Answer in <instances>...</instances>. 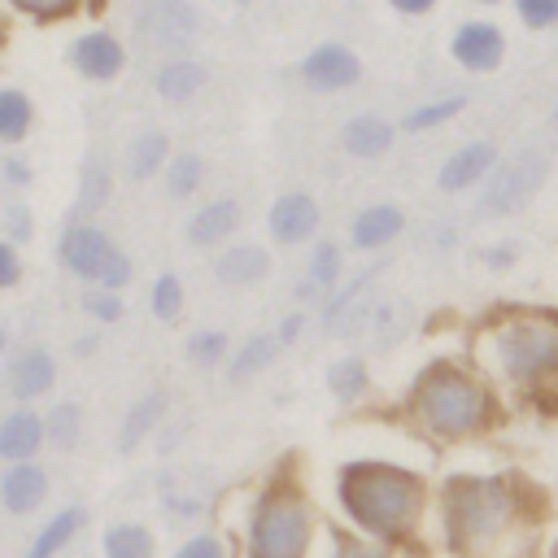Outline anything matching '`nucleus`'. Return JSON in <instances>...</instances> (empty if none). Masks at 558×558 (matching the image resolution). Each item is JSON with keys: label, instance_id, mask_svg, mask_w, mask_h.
Listing matches in <instances>:
<instances>
[{"label": "nucleus", "instance_id": "obj_17", "mask_svg": "<svg viewBox=\"0 0 558 558\" xmlns=\"http://www.w3.org/2000/svg\"><path fill=\"white\" fill-rule=\"evenodd\" d=\"M192 9L187 0H144V13H140V31L148 35V44L157 48H179L192 39Z\"/></svg>", "mask_w": 558, "mask_h": 558}, {"label": "nucleus", "instance_id": "obj_32", "mask_svg": "<svg viewBox=\"0 0 558 558\" xmlns=\"http://www.w3.org/2000/svg\"><path fill=\"white\" fill-rule=\"evenodd\" d=\"M100 549H105V558H153L157 541L144 523H113L100 536Z\"/></svg>", "mask_w": 558, "mask_h": 558}, {"label": "nucleus", "instance_id": "obj_30", "mask_svg": "<svg viewBox=\"0 0 558 558\" xmlns=\"http://www.w3.org/2000/svg\"><path fill=\"white\" fill-rule=\"evenodd\" d=\"M183 357H187L196 371H218V366H227V357H231V340H227V331H218V327H196V331L183 340Z\"/></svg>", "mask_w": 558, "mask_h": 558}, {"label": "nucleus", "instance_id": "obj_33", "mask_svg": "<svg viewBox=\"0 0 558 558\" xmlns=\"http://www.w3.org/2000/svg\"><path fill=\"white\" fill-rule=\"evenodd\" d=\"M109 187H113L109 161H105V153H92V157H87V166H83V187H78L74 209H78L83 218H87V214H96V209L109 201Z\"/></svg>", "mask_w": 558, "mask_h": 558}, {"label": "nucleus", "instance_id": "obj_5", "mask_svg": "<svg viewBox=\"0 0 558 558\" xmlns=\"http://www.w3.org/2000/svg\"><path fill=\"white\" fill-rule=\"evenodd\" d=\"M318 519L292 480L266 484L244 514V558H310Z\"/></svg>", "mask_w": 558, "mask_h": 558}, {"label": "nucleus", "instance_id": "obj_44", "mask_svg": "<svg viewBox=\"0 0 558 558\" xmlns=\"http://www.w3.org/2000/svg\"><path fill=\"white\" fill-rule=\"evenodd\" d=\"M392 13H401V17H427L432 9H436V0H384Z\"/></svg>", "mask_w": 558, "mask_h": 558}, {"label": "nucleus", "instance_id": "obj_14", "mask_svg": "<svg viewBox=\"0 0 558 558\" xmlns=\"http://www.w3.org/2000/svg\"><path fill=\"white\" fill-rule=\"evenodd\" d=\"M70 65L92 83H113L122 74V65H126V48L109 31H87V35H78L70 44Z\"/></svg>", "mask_w": 558, "mask_h": 558}, {"label": "nucleus", "instance_id": "obj_43", "mask_svg": "<svg viewBox=\"0 0 558 558\" xmlns=\"http://www.w3.org/2000/svg\"><path fill=\"white\" fill-rule=\"evenodd\" d=\"M17 275H22V262H17L13 244H9V240H0V288H13V283H17Z\"/></svg>", "mask_w": 558, "mask_h": 558}, {"label": "nucleus", "instance_id": "obj_26", "mask_svg": "<svg viewBox=\"0 0 558 558\" xmlns=\"http://www.w3.org/2000/svg\"><path fill=\"white\" fill-rule=\"evenodd\" d=\"M166 161H170V140H166L161 131H140V135L126 144V153H122V170H126V179H135V183L161 174Z\"/></svg>", "mask_w": 558, "mask_h": 558}, {"label": "nucleus", "instance_id": "obj_34", "mask_svg": "<svg viewBox=\"0 0 558 558\" xmlns=\"http://www.w3.org/2000/svg\"><path fill=\"white\" fill-rule=\"evenodd\" d=\"M31 118H35V109H31V100H26V92H17V87H0V140H22L26 131H31Z\"/></svg>", "mask_w": 558, "mask_h": 558}, {"label": "nucleus", "instance_id": "obj_1", "mask_svg": "<svg viewBox=\"0 0 558 558\" xmlns=\"http://www.w3.org/2000/svg\"><path fill=\"white\" fill-rule=\"evenodd\" d=\"M497 392H519L527 405L558 410V310H497L471 331L466 353Z\"/></svg>", "mask_w": 558, "mask_h": 558}, {"label": "nucleus", "instance_id": "obj_22", "mask_svg": "<svg viewBox=\"0 0 558 558\" xmlns=\"http://www.w3.org/2000/svg\"><path fill=\"white\" fill-rule=\"evenodd\" d=\"M44 497H48V475H44V466H35V462H9V471L0 475V501H4V510L31 514Z\"/></svg>", "mask_w": 558, "mask_h": 558}, {"label": "nucleus", "instance_id": "obj_10", "mask_svg": "<svg viewBox=\"0 0 558 558\" xmlns=\"http://www.w3.org/2000/svg\"><path fill=\"white\" fill-rule=\"evenodd\" d=\"M113 253H118V244H113L100 227H92V222H74V227H65V231H61V244H57L61 266H65L70 275L87 279L92 288L100 283V275H105V266H109Z\"/></svg>", "mask_w": 558, "mask_h": 558}, {"label": "nucleus", "instance_id": "obj_38", "mask_svg": "<svg viewBox=\"0 0 558 558\" xmlns=\"http://www.w3.org/2000/svg\"><path fill=\"white\" fill-rule=\"evenodd\" d=\"M510 4L527 31H554L558 26V0H510Z\"/></svg>", "mask_w": 558, "mask_h": 558}, {"label": "nucleus", "instance_id": "obj_28", "mask_svg": "<svg viewBox=\"0 0 558 558\" xmlns=\"http://www.w3.org/2000/svg\"><path fill=\"white\" fill-rule=\"evenodd\" d=\"M161 179H166V196H170V201H187V196H196L201 183H205V157H201V153H170Z\"/></svg>", "mask_w": 558, "mask_h": 558}, {"label": "nucleus", "instance_id": "obj_42", "mask_svg": "<svg viewBox=\"0 0 558 558\" xmlns=\"http://www.w3.org/2000/svg\"><path fill=\"white\" fill-rule=\"evenodd\" d=\"M305 327H310V310H288V314L275 323V340H279L283 349H292V344L305 336Z\"/></svg>", "mask_w": 558, "mask_h": 558}, {"label": "nucleus", "instance_id": "obj_25", "mask_svg": "<svg viewBox=\"0 0 558 558\" xmlns=\"http://www.w3.org/2000/svg\"><path fill=\"white\" fill-rule=\"evenodd\" d=\"M52 379H57V362H52L48 349H22V353H13V362H9V388H13V397L35 401V397H44L52 388Z\"/></svg>", "mask_w": 558, "mask_h": 558}, {"label": "nucleus", "instance_id": "obj_7", "mask_svg": "<svg viewBox=\"0 0 558 558\" xmlns=\"http://www.w3.org/2000/svg\"><path fill=\"white\" fill-rule=\"evenodd\" d=\"M379 270H384V266L375 262V266H366V270L340 279V283L327 292V301H323V310H318V327H323V336H331V340H349V336H362V331L371 327V314H375V305H379V301H371V292H375V275H379Z\"/></svg>", "mask_w": 558, "mask_h": 558}, {"label": "nucleus", "instance_id": "obj_15", "mask_svg": "<svg viewBox=\"0 0 558 558\" xmlns=\"http://www.w3.org/2000/svg\"><path fill=\"white\" fill-rule=\"evenodd\" d=\"M270 248L266 244H227L218 257H214V279L222 288H257L262 279H270Z\"/></svg>", "mask_w": 558, "mask_h": 558}, {"label": "nucleus", "instance_id": "obj_27", "mask_svg": "<svg viewBox=\"0 0 558 558\" xmlns=\"http://www.w3.org/2000/svg\"><path fill=\"white\" fill-rule=\"evenodd\" d=\"M462 109H466V92H449V96H436V100H423V105L405 109V118L397 122V131H410V135L440 131V126L453 122Z\"/></svg>", "mask_w": 558, "mask_h": 558}, {"label": "nucleus", "instance_id": "obj_31", "mask_svg": "<svg viewBox=\"0 0 558 558\" xmlns=\"http://www.w3.org/2000/svg\"><path fill=\"white\" fill-rule=\"evenodd\" d=\"M83 506H65L61 514H52V523H44V532L35 536V545H31V554L26 558H57L70 541H74V532L83 527Z\"/></svg>", "mask_w": 558, "mask_h": 558}, {"label": "nucleus", "instance_id": "obj_29", "mask_svg": "<svg viewBox=\"0 0 558 558\" xmlns=\"http://www.w3.org/2000/svg\"><path fill=\"white\" fill-rule=\"evenodd\" d=\"M305 279L323 292H331L344 279V244L340 240H314L305 257Z\"/></svg>", "mask_w": 558, "mask_h": 558}, {"label": "nucleus", "instance_id": "obj_4", "mask_svg": "<svg viewBox=\"0 0 558 558\" xmlns=\"http://www.w3.org/2000/svg\"><path fill=\"white\" fill-rule=\"evenodd\" d=\"M532 484L510 475H449L440 488L445 545L462 558H501L523 527H536L523 510Z\"/></svg>", "mask_w": 558, "mask_h": 558}, {"label": "nucleus", "instance_id": "obj_13", "mask_svg": "<svg viewBox=\"0 0 558 558\" xmlns=\"http://www.w3.org/2000/svg\"><path fill=\"white\" fill-rule=\"evenodd\" d=\"M401 231H405V209L397 201H375V205H362L349 218V248L379 253L392 240H401Z\"/></svg>", "mask_w": 558, "mask_h": 558}, {"label": "nucleus", "instance_id": "obj_16", "mask_svg": "<svg viewBox=\"0 0 558 558\" xmlns=\"http://www.w3.org/2000/svg\"><path fill=\"white\" fill-rule=\"evenodd\" d=\"M240 218H244L240 201L218 196V201H205L201 209H192L183 235H187L192 248H214V244H222V240H231L240 231Z\"/></svg>", "mask_w": 558, "mask_h": 558}, {"label": "nucleus", "instance_id": "obj_41", "mask_svg": "<svg viewBox=\"0 0 558 558\" xmlns=\"http://www.w3.org/2000/svg\"><path fill=\"white\" fill-rule=\"evenodd\" d=\"M22 13H31V17H39V22H52V17H70L83 0H13Z\"/></svg>", "mask_w": 558, "mask_h": 558}, {"label": "nucleus", "instance_id": "obj_20", "mask_svg": "<svg viewBox=\"0 0 558 558\" xmlns=\"http://www.w3.org/2000/svg\"><path fill=\"white\" fill-rule=\"evenodd\" d=\"M279 353H283V344L275 340V331H253V336H244V344L240 349H231V357H227V384H248V379H257V375H266L275 362H279Z\"/></svg>", "mask_w": 558, "mask_h": 558}, {"label": "nucleus", "instance_id": "obj_39", "mask_svg": "<svg viewBox=\"0 0 558 558\" xmlns=\"http://www.w3.org/2000/svg\"><path fill=\"white\" fill-rule=\"evenodd\" d=\"M83 310H87L92 318H100V323H118V318H122V292L92 288V292L83 296Z\"/></svg>", "mask_w": 558, "mask_h": 558}, {"label": "nucleus", "instance_id": "obj_51", "mask_svg": "<svg viewBox=\"0 0 558 558\" xmlns=\"http://www.w3.org/2000/svg\"><path fill=\"white\" fill-rule=\"evenodd\" d=\"M554 122H558V109H554Z\"/></svg>", "mask_w": 558, "mask_h": 558}, {"label": "nucleus", "instance_id": "obj_46", "mask_svg": "<svg viewBox=\"0 0 558 558\" xmlns=\"http://www.w3.org/2000/svg\"><path fill=\"white\" fill-rule=\"evenodd\" d=\"M4 170H9V179H13V183H26V179H31L22 161H4Z\"/></svg>", "mask_w": 558, "mask_h": 558}, {"label": "nucleus", "instance_id": "obj_21", "mask_svg": "<svg viewBox=\"0 0 558 558\" xmlns=\"http://www.w3.org/2000/svg\"><path fill=\"white\" fill-rule=\"evenodd\" d=\"M323 384H327L331 401L349 410V405H357V401H366V397H371V366H366V357H362V353H340V357H331V362H327Z\"/></svg>", "mask_w": 558, "mask_h": 558}, {"label": "nucleus", "instance_id": "obj_48", "mask_svg": "<svg viewBox=\"0 0 558 558\" xmlns=\"http://www.w3.org/2000/svg\"><path fill=\"white\" fill-rule=\"evenodd\" d=\"M318 292H323V288H314L310 279H301V283H296V301H314Z\"/></svg>", "mask_w": 558, "mask_h": 558}, {"label": "nucleus", "instance_id": "obj_18", "mask_svg": "<svg viewBox=\"0 0 558 558\" xmlns=\"http://www.w3.org/2000/svg\"><path fill=\"white\" fill-rule=\"evenodd\" d=\"M397 140V122H388L384 113H353L344 126H340V148L357 161H375L392 148Z\"/></svg>", "mask_w": 558, "mask_h": 558}, {"label": "nucleus", "instance_id": "obj_23", "mask_svg": "<svg viewBox=\"0 0 558 558\" xmlns=\"http://www.w3.org/2000/svg\"><path fill=\"white\" fill-rule=\"evenodd\" d=\"M44 414L35 410H13L0 418V458L4 462H31L44 445Z\"/></svg>", "mask_w": 558, "mask_h": 558}, {"label": "nucleus", "instance_id": "obj_19", "mask_svg": "<svg viewBox=\"0 0 558 558\" xmlns=\"http://www.w3.org/2000/svg\"><path fill=\"white\" fill-rule=\"evenodd\" d=\"M166 410H170V392L166 388H153V392L135 397L131 410H126V418H122V427H118V453H135L161 427Z\"/></svg>", "mask_w": 558, "mask_h": 558}, {"label": "nucleus", "instance_id": "obj_35", "mask_svg": "<svg viewBox=\"0 0 558 558\" xmlns=\"http://www.w3.org/2000/svg\"><path fill=\"white\" fill-rule=\"evenodd\" d=\"M44 436H48L57 449H74L78 436H83V410H78L74 401L52 405V414H44Z\"/></svg>", "mask_w": 558, "mask_h": 558}, {"label": "nucleus", "instance_id": "obj_11", "mask_svg": "<svg viewBox=\"0 0 558 558\" xmlns=\"http://www.w3.org/2000/svg\"><path fill=\"white\" fill-rule=\"evenodd\" d=\"M318 222H323L318 201L310 192H296V187L292 192H279L270 201V209H266V231H270V240L279 248H296V244L314 240Z\"/></svg>", "mask_w": 558, "mask_h": 558}, {"label": "nucleus", "instance_id": "obj_49", "mask_svg": "<svg viewBox=\"0 0 558 558\" xmlns=\"http://www.w3.org/2000/svg\"><path fill=\"white\" fill-rule=\"evenodd\" d=\"M475 4H484V9H493V4H506V0H475Z\"/></svg>", "mask_w": 558, "mask_h": 558}, {"label": "nucleus", "instance_id": "obj_2", "mask_svg": "<svg viewBox=\"0 0 558 558\" xmlns=\"http://www.w3.org/2000/svg\"><path fill=\"white\" fill-rule=\"evenodd\" d=\"M405 418L432 445H466L501 423V392L471 357H432L405 388Z\"/></svg>", "mask_w": 558, "mask_h": 558}, {"label": "nucleus", "instance_id": "obj_3", "mask_svg": "<svg viewBox=\"0 0 558 558\" xmlns=\"http://www.w3.org/2000/svg\"><path fill=\"white\" fill-rule=\"evenodd\" d=\"M336 501L357 536L401 545L423 527L427 480L392 458H349L336 471Z\"/></svg>", "mask_w": 558, "mask_h": 558}, {"label": "nucleus", "instance_id": "obj_9", "mask_svg": "<svg viewBox=\"0 0 558 558\" xmlns=\"http://www.w3.org/2000/svg\"><path fill=\"white\" fill-rule=\"evenodd\" d=\"M449 57L466 74H493L506 61V31L488 17H466L449 35Z\"/></svg>", "mask_w": 558, "mask_h": 558}, {"label": "nucleus", "instance_id": "obj_50", "mask_svg": "<svg viewBox=\"0 0 558 558\" xmlns=\"http://www.w3.org/2000/svg\"><path fill=\"white\" fill-rule=\"evenodd\" d=\"M235 4H248V0H235Z\"/></svg>", "mask_w": 558, "mask_h": 558}, {"label": "nucleus", "instance_id": "obj_37", "mask_svg": "<svg viewBox=\"0 0 558 558\" xmlns=\"http://www.w3.org/2000/svg\"><path fill=\"white\" fill-rule=\"evenodd\" d=\"M327 558H401V554H397V545H384V541H371L357 532H336Z\"/></svg>", "mask_w": 558, "mask_h": 558}, {"label": "nucleus", "instance_id": "obj_12", "mask_svg": "<svg viewBox=\"0 0 558 558\" xmlns=\"http://www.w3.org/2000/svg\"><path fill=\"white\" fill-rule=\"evenodd\" d=\"M497 157H501L497 140H462V144L440 161L436 187H440V192H475V187L493 174Z\"/></svg>", "mask_w": 558, "mask_h": 558}, {"label": "nucleus", "instance_id": "obj_24", "mask_svg": "<svg viewBox=\"0 0 558 558\" xmlns=\"http://www.w3.org/2000/svg\"><path fill=\"white\" fill-rule=\"evenodd\" d=\"M205 83H209V70H205L201 61H192V57H170V61H161L157 74H153L157 96L170 100V105H183V100L201 96Z\"/></svg>", "mask_w": 558, "mask_h": 558}, {"label": "nucleus", "instance_id": "obj_36", "mask_svg": "<svg viewBox=\"0 0 558 558\" xmlns=\"http://www.w3.org/2000/svg\"><path fill=\"white\" fill-rule=\"evenodd\" d=\"M148 305H153V314H157L161 323H174V318L183 314V279H179L174 270L157 275V279H153V292H148Z\"/></svg>", "mask_w": 558, "mask_h": 558}, {"label": "nucleus", "instance_id": "obj_45", "mask_svg": "<svg viewBox=\"0 0 558 558\" xmlns=\"http://www.w3.org/2000/svg\"><path fill=\"white\" fill-rule=\"evenodd\" d=\"M510 248H493V253H484V266H493V270H501V266H510Z\"/></svg>", "mask_w": 558, "mask_h": 558}, {"label": "nucleus", "instance_id": "obj_8", "mask_svg": "<svg viewBox=\"0 0 558 558\" xmlns=\"http://www.w3.org/2000/svg\"><path fill=\"white\" fill-rule=\"evenodd\" d=\"M296 78L314 96H336L362 83V57L340 39H323L296 61Z\"/></svg>", "mask_w": 558, "mask_h": 558}, {"label": "nucleus", "instance_id": "obj_6", "mask_svg": "<svg viewBox=\"0 0 558 558\" xmlns=\"http://www.w3.org/2000/svg\"><path fill=\"white\" fill-rule=\"evenodd\" d=\"M545 174H549V153L541 144H523L514 153H501L493 174L480 183V209L484 214H519L523 205L536 201V192L545 187Z\"/></svg>", "mask_w": 558, "mask_h": 558}, {"label": "nucleus", "instance_id": "obj_40", "mask_svg": "<svg viewBox=\"0 0 558 558\" xmlns=\"http://www.w3.org/2000/svg\"><path fill=\"white\" fill-rule=\"evenodd\" d=\"M174 558H231V554H227L222 536H214V532H196V536H187V541L174 549Z\"/></svg>", "mask_w": 558, "mask_h": 558}, {"label": "nucleus", "instance_id": "obj_47", "mask_svg": "<svg viewBox=\"0 0 558 558\" xmlns=\"http://www.w3.org/2000/svg\"><path fill=\"white\" fill-rule=\"evenodd\" d=\"M9 227L17 231V235H31V222H26V214L17 209V214H9Z\"/></svg>", "mask_w": 558, "mask_h": 558}]
</instances>
